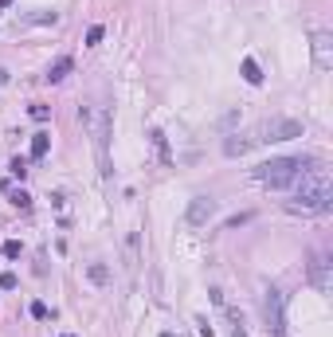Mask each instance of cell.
<instances>
[{
  "label": "cell",
  "instance_id": "cell-5",
  "mask_svg": "<svg viewBox=\"0 0 333 337\" xmlns=\"http://www.w3.org/2000/svg\"><path fill=\"white\" fill-rule=\"evenodd\" d=\"M212 216H216V200H212V196H196V200L188 204V223H192V228L208 223Z\"/></svg>",
  "mask_w": 333,
  "mask_h": 337
},
{
  "label": "cell",
  "instance_id": "cell-4",
  "mask_svg": "<svg viewBox=\"0 0 333 337\" xmlns=\"http://www.w3.org/2000/svg\"><path fill=\"white\" fill-rule=\"evenodd\" d=\"M263 318H267V329H271L274 337H286V314H282V294L274 290H267L263 294Z\"/></svg>",
  "mask_w": 333,
  "mask_h": 337
},
{
  "label": "cell",
  "instance_id": "cell-3",
  "mask_svg": "<svg viewBox=\"0 0 333 337\" xmlns=\"http://www.w3.org/2000/svg\"><path fill=\"white\" fill-rule=\"evenodd\" d=\"M290 137H302V122L294 118H271L259 126V141H290Z\"/></svg>",
  "mask_w": 333,
  "mask_h": 337
},
{
  "label": "cell",
  "instance_id": "cell-20",
  "mask_svg": "<svg viewBox=\"0 0 333 337\" xmlns=\"http://www.w3.org/2000/svg\"><path fill=\"white\" fill-rule=\"evenodd\" d=\"M31 318H39V322H44V318H47V306H44V302H31Z\"/></svg>",
  "mask_w": 333,
  "mask_h": 337
},
{
  "label": "cell",
  "instance_id": "cell-9",
  "mask_svg": "<svg viewBox=\"0 0 333 337\" xmlns=\"http://www.w3.org/2000/svg\"><path fill=\"white\" fill-rule=\"evenodd\" d=\"M239 71H243V79H247L251 87H259V83H263V71H259V63H255V59H243V63H239Z\"/></svg>",
  "mask_w": 333,
  "mask_h": 337
},
{
  "label": "cell",
  "instance_id": "cell-17",
  "mask_svg": "<svg viewBox=\"0 0 333 337\" xmlns=\"http://www.w3.org/2000/svg\"><path fill=\"white\" fill-rule=\"evenodd\" d=\"M16 282L20 279H16L12 271H4V275H0V290H16Z\"/></svg>",
  "mask_w": 333,
  "mask_h": 337
},
{
  "label": "cell",
  "instance_id": "cell-12",
  "mask_svg": "<svg viewBox=\"0 0 333 337\" xmlns=\"http://www.w3.org/2000/svg\"><path fill=\"white\" fill-rule=\"evenodd\" d=\"M153 145H157V153H161V161H173V157H169V145H165V133H161V130H153Z\"/></svg>",
  "mask_w": 333,
  "mask_h": 337
},
{
  "label": "cell",
  "instance_id": "cell-1",
  "mask_svg": "<svg viewBox=\"0 0 333 337\" xmlns=\"http://www.w3.org/2000/svg\"><path fill=\"white\" fill-rule=\"evenodd\" d=\"M298 184V192H294V212H325L329 208V200H333V180H329V169L321 161H310L302 169V176L294 180Z\"/></svg>",
  "mask_w": 333,
  "mask_h": 337
},
{
  "label": "cell",
  "instance_id": "cell-22",
  "mask_svg": "<svg viewBox=\"0 0 333 337\" xmlns=\"http://www.w3.org/2000/svg\"><path fill=\"white\" fill-rule=\"evenodd\" d=\"M8 4H12V0H0V12H4V8H8Z\"/></svg>",
  "mask_w": 333,
  "mask_h": 337
},
{
  "label": "cell",
  "instance_id": "cell-15",
  "mask_svg": "<svg viewBox=\"0 0 333 337\" xmlns=\"http://www.w3.org/2000/svg\"><path fill=\"white\" fill-rule=\"evenodd\" d=\"M227 314H231V337H251V333H247V325H243V318L235 314V310H227Z\"/></svg>",
  "mask_w": 333,
  "mask_h": 337
},
{
  "label": "cell",
  "instance_id": "cell-23",
  "mask_svg": "<svg viewBox=\"0 0 333 337\" xmlns=\"http://www.w3.org/2000/svg\"><path fill=\"white\" fill-rule=\"evenodd\" d=\"M59 337H75V333H59Z\"/></svg>",
  "mask_w": 333,
  "mask_h": 337
},
{
  "label": "cell",
  "instance_id": "cell-6",
  "mask_svg": "<svg viewBox=\"0 0 333 337\" xmlns=\"http://www.w3.org/2000/svg\"><path fill=\"white\" fill-rule=\"evenodd\" d=\"M47 149H51V133H47V130L31 133V161H44Z\"/></svg>",
  "mask_w": 333,
  "mask_h": 337
},
{
  "label": "cell",
  "instance_id": "cell-7",
  "mask_svg": "<svg viewBox=\"0 0 333 337\" xmlns=\"http://www.w3.org/2000/svg\"><path fill=\"white\" fill-rule=\"evenodd\" d=\"M71 67H75V63H71V55L55 59V63H51V67H47V83H63V79H67V74H71Z\"/></svg>",
  "mask_w": 333,
  "mask_h": 337
},
{
  "label": "cell",
  "instance_id": "cell-2",
  "mask_svg": "<svg viewBox=\"0 0 333 337\" xmlns=\"http://www.w3.org/2000/svg\"><path fill=\"white\" fill-rule=\"evenodd\" d=\"M310 165V157H274V161L259 165V180L267 184V189H290L298 176H302V169Z\"/></svg>",
  "mask_w": 333,
  "mask_h": 337
},
{
  "label": "cell",
  "instance_id": "cell-18",
  "mask_svg": "<svg viewBox=\"0 0 333 337\" xmlns=\"http://www.w3.org/2000/svg\"><path fill=\"white\" fill-rule=\"evenodd\" d=\"M31 118H35V122H47V118H51V106H31Z\"/></svg>",
  "mask_w": 333,
  "mask_h": 337
},
{
  "label": "cell",
  "instance_id": "cell-8",
  "mask_svg": "<svg viewBox=\"0 0 333 337\" xmlns=\"http://www.w3.org/2000/svg\"><path fill=\"white\" fill-rule=\"evenodd\" d=\"M314 51H318V67H329V35L325 31L314 35Z\"/></svg>",
  "mask_w": 333,
  "mask_h": 337
},
{
  "label": "cell",
  "instance_id": "cell-11",
  "mask_svg": "<svg viewBox=\"0 0 333 337\" xmlns=\"http://www.w3.org/2000/svg\"><path fill=\"white\" fill-rule=\"evenodd\" d=\"M8 200H12L16 208H31V196L24 189H8Z\"/></svg>",
  "mask_w": 333,
  "mask_h": 337
},
{
  "label": "cell",
  "instance_id": "cell-21",
  "mask_svg": "<svg viewBox=\"0 0 333 337\" xmlns=\"http://www.w3.org/2000/svg\"><path fill=\"white\" fill-rule=\"evenodd\" d=\"M196 325H200V337H212V325L204 322V318H200V322H196Z\"/></svg>",
  "mask_w": 333,
  "mask_h": 337
},
{
  "label": "cell",
  "instance_id": "cell-19",
  "mask_svg": "<svg viewBox=\"0 0 333 337\" xmlns=\"http://www.w3.org/2000/svg\"><path fill=\"white\" fill-rule=\"evenodd\" d=\"M87 44H91V47H94V44H102V28H98V24L87 31Z\"/></svg>",
  "mask_w": 333,
  "mask_h": 337
},
{
  "label": "cell",
  "instance_id": "cell-14",
  "mask_svg": "<svg viewBox=\"0 0 333 337\" xmlns=\"http://www.w3.org/2000/svg\"><path fill=\"white\" fill-rule=\"evenodd\" d=\"M243 149H247V141H239V137H227V141H224V153H227V157H239Z\"/></svg>",
  "mask_w": 333,
  "mask_h": 337
},
{
  "label": "cell",
  "instance_id": "cell-10",
  "mask_svg": "<svg viewBox=\"0 0 333 337\" xmlns=\"http://www.w3.org/2000/svg\"><path fill=\"white\" fill-rule=\"evenodd\" d=\"M28 165H31V157H12V165H8V173H12V176H16V180H24V176H28V173H31Z\"/></svg>",
  "mask_w": 333,
  "mask_h": 337
},
{
  "label": "cell",
  "instance_id": "cell-13",
  "mask_svg": "<svg viewBox=\"0 0 333 337\" xmlns=\"http://www.w3.org/2000/svg\"><path fill=\"white\" fill-rule=\"evenodd\" d=\"M20 239H4V247H0V255H4V259H20Z\"/></svg>",
  "mask_w": 333,
  "mask_h": 337
},
{
  "label": "cell",
  "instance_id": "cell-16",
  "mask_svg": "<svg viewBox=\"0 0 333 337\" xmlns=\"http://www.w3.org/2000/svg\"><path fill=\"white\" fill-rule=\"evenodd\" d=\"M106 279H110V271L102 263H91V282H98V286H106Z\"/></svg>",
  "mask_w": 333,
  "mask_h": 337
}]
</instances>
